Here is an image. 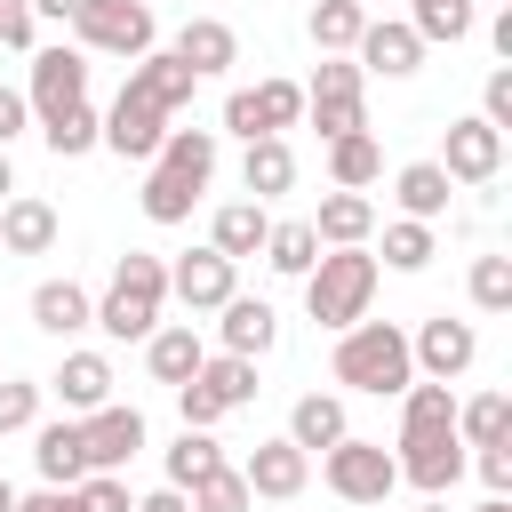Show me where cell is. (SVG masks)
<instances>
[{
	"mask_svg": "<svg viewBox=\"0 0 512 512\" xmlns=\"http://www.w3.org/2000/svg\"><path fill=\"white\" fill-rule=\"evenodd\" d=\"M40 392H56L64 416H88V408L112 400V360H104V352H64V368H56Z\"/></svg>",
	"mask_w": 512,
	"mask_h": 512,
	"instance_id": "22",
	"label": "cell"
},
{
	"mask_svg": "<svg viewBox=\"0 0 512 512\" xmlns=\"http://www.w3.org/2000/svg\"><path fill=\"white\" fill-rule=\"evenodd\" d=\"M72 496H80V512H136V496H128V480H120V472H88Z\"/></svg>",
	"mask_w": 512,
	"mask_h": 512,
	"instance_id": "42",
	"label": "cell"
},
{
	"mask_svg": "<svg viewBox=\"0 0 512 512\" xmlns=\"http://www.w3.org/2000/svg\"><path fill=\"white\" fill-rule=\"evenodd\" d=\"M304 224H312V240H320V248H368V232H376V200L336 184V192L320 200V216H304Z\"/></svg>",
	"mask_w": 512,
	"mask_h": 512,
	"instance_id": "20",
	"label": "cell"
},
{
	"mask_svg": "<svg viewBox=\"0 0 512 512\" xmlns=\"http://www.w3.org/2000/svg\"><path fill=\"white\" fill-rule=\"evenodd\" d=\"M320 480H328L344 504H384V496L400 488V464H392V448H384V440L344 432L336 448H320Z\"/></svg>",
	"mask_w": 512,
	"mask_h": 512,
	"instance_id": "7",
	"label": "cell"
},
{
	"mask_svg": "<svg viewBox=\"0 0 512 512\" xmlns=\"http://www.w3.org/2000/svg\"><path fill=\"white\" fill-rule=\"evenodd\" d=\"M32 328L64 344V336L96 328V296H88L80 280H40V288H32Z\"/></svg>",
	"mask_w": 512,
	"mask_h": 512,
	"instance_id": "21",
	"label": "cell"
},
{
	"mask_svg": "<svg viewBox=\"0 0 512 512\" xmlns=\"http://www.w3.org/2000/svg\"><path fill=\"white\" fill-rule=\"evenodd\" d=\"M368 304H376V256H368V248H328V256H312V272H304V312H312L320 328H352V320H368Z\"/></svg>",
	"mask_w": 512,
	"mask_h": 512,
	"instance_id": "5",
	"label": "cell"
},
{
	"mask_svg": "<svg viewBox=\"0 0 512 512\" xmlns=\"http://www.w3.org/2000/svg\"><path fill=\"white\" fill-rule=\"evenodd\" d=\"M360 64L352 56H320V72H312V88H304V120L320 128V144L328 136H352V128H368V104H360Z\"/></svg>",
	"mask_w": 512,
	"mask_h": 512,
	"instance_id": "9",
	"label": "cell"
},
{
	"mask_svg": "<svg viewBox=\"0 0 512 512\" xmlns=\"http://www.w3.org/2000/svg\"><path fill=\"white\" fill-rule=\"evenodd\" d=\"M72 8L80 0H32V16H48V24H72Z\"/></svg>",
	"mask_w": 512,
	"mask_h": 512,
	"instance_id": "49",
	"label": "cell"
},
{
	"mask_svg": "<svg viewBox=\"0 0 512 512\" xmlns=\"http://www.w3.org/2000/svg\"><path fill=\"white\" fill-rule=\"evenodd\" d=\"M408 24H416V40H424V48H432V40H448V48H456V40H472V0H416V16H408Z\"/></svg>",
	"mask_w": 512,
	"mask_h": 512,
	"instance_id": "38",
	"label": "cell"
},
{
	"mask_svg": "<svg viewBox=\"0 0 512 512\" xmlns=\"http://www.w3.org/2000/svg\"><path fill=\"white\" fill-rule=\"evenodd\" d=\"M440 168H448V184H496V168H504V128H488L480 112H472V120H448Z\"/></svg>",
	"mask_w": 512,
	"mask_h": 512,
	"instance_id": "16",
	"label": "cell"
},
{
	"mask_svg": "<svg viewBox=\"0 0 512 512\" xmlns=\"http://www.w3.org/2000/svg\"><path fill=\"white\" fill-rule=\"evenodd\" d=\"M152 168H168V176H184V184L208 192V176H216V128H168L160 152H152Z\"/></svg>",
	"mask_w": 512,
	"mask_h": 512,
	"instance_id": "28",
	"label": "cell"
},
{
	"mask_svg": "<svg viewBox=\"0 0 512 512\" xmlns=\"http://www.w3.org/2000/svg\"><path fill=\"white\" fill-rule=\"evenodd\" d=\"M80 448H88V472L136 464V448H144V408H120V400L88 408V416H80Z\"/></svg>",
	"mask_w": 512,
	"mask_h": 512,
	"instance_id": "14",
	"label": "cell"
},
{
	"mask_svg": "<svg viewBox=\"0 0 512 512\" xmlns=\"http://www.w3.org/2000/svg\"><path fill=\"white\" fill-rule=\"evenodd\" d=\"M80 96H88V48H32V80H24L32 120H48V112H64Z\"/></svg>",
	"mask_w": 512,
	"mask_h": 512,
	"instance_id": "12",
	"label": "cell"
},
{
	"mask_svg": "<svg viewBox=\"0 0 512 512\" xmlns=\"http://www.w3.org/2000/svg\"><path fill=\"white\" fill-rule=\"evenodd\" d=\"M344 432H352V416H344L336 392H304V400L288 408V440H296L304 456H312V448H336Z\"/></svg>",
	"mask_w": 512,
	"mask_h": 512,
	"instance_id": "30",
	"label": "cell"
},
{
	"mask_svg": "<svg viewBox=\"0 0 512 512\" xmlns=\"http://www.w3.org/2000/svg\"><path fill=\"white\" fill-rule=\"evenodd\" d=\"M336 384L376 392V400H400V392L416 384L408 328H392V320H352V328H336Z\"/></svg>",
	"mask_w": 512,
	"mask_h": 512,
	"instance_id": "4",
	"label": "cell"
},
{
	"mask_svg": "<svg viewBox=\"0 0 512 512\" xmlns=\"http://www.w3.org/2000/svg\"><path fill=\"white\" fill-rule=\"evenodd\" d=\"M448 168L440 160H408L400 176H392V200H400V216H416V224H432V216H448Z\"/></svg>",
	"mask_w": 512,
	"mask_h": 512,
	"instance_id": "29",
	"label": "cell"
},
{
	"mask_svg": "<svg viewBox=\"0 0 512 512\" xmlns=\"http://www.w3.org/2000/svg\"><path fill=\"white\" fill-rule=\"evenodd\" d=\"M304 120V88L296 80H256V88H232L224 96V128L248 144V136H280Z\"/></svg>",
	"mask_w": 512,
	"mask_h": 512,
	"instance_id": "10",
	"label": "cell"
},
{
	"mask_svg": "<svg viewBox=\"0 0 512 512\" xmlns=\"http://www.w3.org/2000/svg\"><path fill=\"white\" fill-rule=\"evenodd\" d=\"M184 496H192V512H248V504H256V496H248V480H240V464H216V472H200Z\"/></svg>",
	"mask_w": 512,
	"mask_h": 512,
	"instance_id": "39",
	"label": "cell"
},
{
	"mask_svg": "<svg viewBox=\"0 0 512 512\" xmlns=\"http://www.w3.org/2000/svg\"><path fill=\"white\" fill-rule=\"evenodd\" d=\"M0 512H16V488H8V480H0Z\"/></svg>",
	"mask_w": 512,
	"mask_h": 512,
	"instance_id": "51",
	"label": "cell"
},
{
	"mask_svg": "<svg viewBox=\"0 0 512 512\" xmlns=\"http://www.w3.org/2000/svg\"><path fill=\"white\" fill-rule=\"evenodd\" d=\"M72 40L96 48V56H128V64H136V56L160 40V24H152L144 0H80V8H72Z\"/></svg>",
	"mask_w": 512,
	"mask_h": 512,
	"instance_id": "8",
	"label": "cell"
},
{
	"mask_svg": "<svg viewBox=\"0 0 512 512\" xmlns=\"http://www.w3.org/2000/svg\"><path fill=\"white\" fill-rule=\"evenodd\" d=\"M480 120H488V128H512V64L488 72V88H480Z\"/></svg>",
	"mask_w": 512,
	"mask_h": 512,
	"instance_id": "43",
	"label": "cell"
},
{
	"mask_svg": "<svg viewBox=\"0 0 512 512\" xmlns=\"http://www.w3.org/2000/svg\"><path fill=\"white\" fill-rule=\"evenodd\" d=\"M408 8H416V0H408Z\"/></svg>",
	"mask_w": 512,
	"mask_h": 512,
	"instance_id": "56",
	"label": "cell"
},
{
	"mask_svg": "<svg viewBox=\"0 0 512 512\" xmlns=\"http://www.w3.org/2000/svg\"><path fill=\"white\" fill-rule=\"evenodd\" d=\"M472 464H480L488 496H512V440H496V448H472Z\"/></svg>",
	"mask_w": 512,
	"mask_h": 512,
	"instance_id": "44",
	"label": "cell"
},
{
	"mask_svg": "<svg viewBox=\"0 0 512 512\" xmlns=\"http://www.w3.org/2000/svg\"><path fill=\"white\" fill-rule=\"evenodd\" d=\"M192 64L176 56V48H144L136 64H128V88L112 96V112H104V144L120 152V160H152L160 152V136H168V120L192 104Z\"/></svg>",
	"mask_w": 512,
	"mask_h": 512,
	"instance_id": "1",
	"label": "cell"
},
{
	"mask_svg": "<svg viewBox=\"0 0 512 512\" xmlns=\"http://www.w3.org/2000/svg\"><path fill=\"white\" fill-rule=\"evenodd\" d=\"M200 360H208V344L192 336V320H160V328L144 336V368H152V384H184Z\"/></svg>",
	"mask_w": 512,
	"mask_h": 512,
	"instance_id": "25",
	"label": "cell"
},
{
	"mask_svg": "<svg viewBox=\"0 0 512 512\" xmlns=\"http://www.w3.org/2000/svg\"><path fill=\"white\" fill-rule=\"evenodd\" d=\"M480 512H512V496H488V504H480Z\"/></svg>",
	"mask_w": 512,
	"mask_h": 512,
	"instance_id": "52",
	"label": "cell"
},
{
	"mask_svg": "<svg viewBox=\"0 0 512 512\" xmlns=\"http://www.w3.org/2000/svg\"><path fill=\"white\" fill-rule=\"evenodd\" d=\"M360 8H376V0H360Z\"/></svg>",
	"mask_w": 512,
	"mask_h": 512,
	"instance_id": "55",
	"label": "cell"
},
{
	"mask_svg": "<svg viewBox=\"0 0 512 512\" xmlns=\"http://www.w3.org/2000/svg\"><path fill=\"white\" fill-rule=\"evenodd\" d=\"M328 176H336L344 192H368V184L384 176V144H376L368 128H352V136H328Z\"/></svg>",
	"mask_w": 512,
	"mask_h": 512,
	"instance_id": "32",
	"label": "cell"
},
{
	"mask_svg": "<svg viewBox=\"0 0 512 512\" xmlns=\"http://www.w3.org/2000/svg\"><path fill=\"white\" fill-rule=\"evenodd\" d=\"M424 512H448V496H424Z\"/></svg>",
	"mask_w": 512,
	"mask_h": 512,
	"instance_id": "53",
	"label": "cell"
},
{
	"mask_svg": "<svg viewBox=\"0 0 512 512\" xmlns=\"http://www.w3.org/2000/svg\"><path fill=\"white\" fill-rule=\"evenodd\" d=\"M360 24H368V8H360V0H312V16H304V32H312V48H320V56H352Z\"/></svg>",
	"mask_w": 512,
	"mask_h": 512,
	"instance_id": "33",
	"label": "cell"
},
{
	"mask_svg": "<svg viewBox=\"0 0 512 512\" xmlns=\"http://www.w3.org/2000/svg\"><path fill=\"white\" fill-rule=\"evenodd\" d=\"M160 312H168V264L144 256V248H128V256L112 264L104 296H96V328H104L112 344H144V336L160 328Z\"/></svg>",
	"mask_w": 512,
	"mask_h": 512,
	"instance_id": "3",
	"label": "cell"
},
{
	"mask_svg": "<svg viewBox=\"0 0 512 512\" xmlns=\"http://www.w3.org/2000/svg\"><path fill=\"white\" fill-rule=\"evenodd\" d=\"M472 304L512 312V256H472Z\"/></svg>",
	"mask_w": 512,
	"mask_h": 512,
	"instance_id": "40",
	"label": "cell"
},
{
	"mask_svg": "<svg viewBox=\"0 0 512 512\" xmlns=\"http://www.w3.org/2000/svg\"><path fill=\"white\" fill-rule=\"evenodd\" d=\"M8 192H16V176H8V152H0V200H8Z\"/></svg>",
	"mask_w": 512,
	"mask_h": 512,
	"instance_id": "50",
	"label": "cell"
},
{
	"mask_svg": "<svg viewBox=\"0 0 512 512\" xmlns=\"http://www.w3.org/2000/svg\"><path fill=\"white\" fill-rule=\"evenodd\" d=\"M352 64H360V72H384V80H408V72L424 64V40H416V24L368 16V24H360V40H352Z\"/></svg>",
	"mask_w": 512,
	"mask_h": 512,
	"instance_id": "17",
	"label": "cell"
},
{
	"mask_svg": "<svg viewBox=\"0 0 512 512\" xmlns=\"http://www.w3.org/2000/svg\"><path fill=\"white\" fill-rule=\"evenodd\" d=\"M40 136H48V152H56V160H80V152H96V144H104V112L80 96V104L48 112V120H40Z\"/></svg>",
	"mask_w": 512,
	"mask_h": 512,
	"instance_id": "31",
	"label": "cell"
},
{
	"mask_svg": "<svg viewBox=\"0 0 512 512\" xmlns=\"http://www.w3.org/2000/svg\"><path fill=\"white\" fill-rule=\"evenodd\" d=\"M440 256V240H432V224H416V216H400V224H384V264L392 272H424Z\"/></svg>",
	"mask_w": 512,
	"mask_h": 512,
	"instance_id": "37",
	"label": "cell"
},
{
	"mask_svg": "<svg viewBox=\"0 0 512 512\" xmlns=\"http://www.w3.org/2000/svg\"><path fill=\"white\" fill-rule=\"evenodd\" d=\"M392 464L416 496H448L464 480V440H456V400L448 384H408L400 392V440H392Z\"/></svg>",
	"mask_w": 512,
	"mask_h": 512,
	"instance_id": "2",
	"label": "cell"
},
{
	"mask_svg": "<svg viewBox=\"0 0 512 512\" xmlns=\"http://www.w3.org/2000/svg\"><path fill=\"white\" fill-rule=\"evenodd\" d=\"M24 128H32V104H24V88H0V152H8Z\"/></svg>",
	"mask_w": 512,
	"mask_h": 512,
	"instance_id": "46",
	"label": "cell"
},
{
	"mask_svg": "<svg viewBox=\"0 0 512 512\" xmlns=\"http://www.w3.org/2000/svg\"><path fill=\"white\" fill-rule=\"evenodd\" d=\"M176 56L192 64V80H216V72L240 64V32H232L224 16H192V24L176 32Z\"/></svg>",
	"mask_w": 512,
	"mask_h": 512,
	"instance_id": "24",
	"label": "cell"
},
{
	"mask_svg": "<svg viewBox=\"0 0 512 512\" xmlns=\"http://www.w3.org/2000/svg\"><path fill=\"white\" fill-rule=\"evenodd\" d=\"M240 480H248V496H264V504H288V496H304V480H312V456L280 432V440H256L248 456H240Z\"/></svg>",
	"mask_w": 512,
	"mask_h": 512,
	"instance_id": "15",
	"label": "cell"
},
{
	"mask_svg": "<svg viewBox=\"0 0 512 512\" xmlns=\"http://www.w3.org/2000/svg\"><path fill=\"white\" fill-rule=\"evenodd\" d=\"M40 384L32 376H0V432H24V424H40Z\"/></svg>",
	"mask_w": 512,
	"mask_h": 512,
	"instance_id": "41",
	"label": "cell"
},
{
	"mask_svg": "<svg viewBox=\"0 0 512 512\" xmlns=\"http://www.w3.org/2000/svg\"><path fill=\"white\" fill-rule=\"evenodd\" d=\"M32 0H0V48H32Z\"/></svg>",
	"mask_w": 512,
	"mask_h": 512,
	"instance_id": "45",
	"label": "cell"
},
{
	"mask_svg": "<svg viewBox=\"0 0 512 512\" xmlns=\"http://www.w3.org/2000/svg\"><path fill=\"white\" fill-rule=\"evenodd\" d=\"M496 8H512V0H496Z\"/></svg>",
	"mask_w": 512,
	"mask_h": 512,
	"instance_id": "54",
	"label": "cell"
},
{
	"mask_svg": "<svg viewBox=\"0 0 512 512\" xmlns=\"http://www.w3.org/2000/svg\"><path fill=\"white\" fill-rule=\"evenodd\" d=\"M312 256H320V240H312V224H304V216L264 232V264H272L280 280H304V272H312Z\"/></svg>",
	"mask_w": 512,
	"mask_h": 512,
	"instance_id": "35",
	"label": "cell"
},
{
	"mask_svg": "<svg viewBox=\"0 0 512 512\" xmlns=\"http://www.w3.org/2000/svg\"><path fill=\"white\" fill-rule=\"evenodd\" d=\"M32 464H40V488H80L88 480V448H80V416H56L32 432Z\"/></svg>",
	"mask_w": 512,
	"mask_h": 512,
	"instance_id": "19",
	"label": "cell"
},
{
	"mask_svg": "<svg viewBox=\"0 0 512 512\" xmlns=\"http://www.w3.org/2000/svg\"><path fill=\"white\" fill-rule=\"evenodd\" d=\"M16 512H80L72 488H40V496H16Z\"/></svg>",
	"mask_w": 512,
	"mask_h": 512,
	"instance_id": "47",
	"label": "cell"
},
{
	"mask_svg": "<svg viewBox=\"0 0 512 512\" xmlns=\"http://www.w3.org/2000/svg\"><path fill=\"white\" fill-rule=\"evenodd\" d=\"M216 464H224L216 432L184 424V432H176V448H168V488H192V480H200V472H216Z\"/></svg>",
	"mask_w": 512,
	"mask_h": 512,
	"instance_id": "36",
	"label": "cell"
},
{
	"mask_svg": "<svg viewBox=\"0 0 512 512\" xmlns=\"http://www.w3.org/2000/svg\"><path fill=\"white\" fill-rule=\"evenodd\" d=\"M216 312H224V320H216L224 352H240V360H264V352L280 344V312H272L264 296H224Z\"/></svg>",
	"mask_w": 512,
	"mask_h": 512,
	"instance_id": "18",
	"label": "cell"
},
{
	"mask_svg": "<svg viewBox=\"0 0 512 512\" xmlns=\"http://www.w3.org/2000/svg\"><path fill=\"white\" fill-rule=\"evenodd\" d=\"M168 296H176L184 312H216L224 296H240V264L216 256V248H184V256L168 264Z\"/></svg>",
	"mask_w": 512,
	"mask_h": 512,
	"instance_id": "13",
	"label": "cell"
},
{
	"mask_svg": "<svg viewBox=\"0 0 512 512\" xmlns=\"http://www.w3.org/2000/svg\"><path fill=\"white\" fill-rule=\"evenodd\" d=\"M264 232H272L264 200H224V208H216V224H208V248L240 264V256H264Z\"/></svg>",
	"mask_w": 512,
	"mask_h": 512,
	"instance_id": "27",
	"label": "cell"
},
{
	"mask_svg": "<svg viewBox=\"0 0 512 512\" xmlns=\"http://www.w3.org/2000/svg\"><path fill=\"white\" fill-rule=\"evenodd\" d=\"M136 512H192V496L184 488H152V496H136Z\"/></svg>",
	"mask_w": 512,
	"mask_h": 512,
	"instance_id": "48",
	"label": "cell"
},
{
	"mask_svg": "<svg viewBox=\"0 0 512 512\" xmlns=\"http://www.w3.org/2000/svg\"><path fill=\"white\" fill-rule=\"evenodd\" d=\"M456 440H464V448H496V440H512V400H504V392L464 400V408H456Z\"/></svg>",
	"mask_w": 512,
	"mask_h": 512,
	"instance_id": "34",
	"label": "cell"
},
{
	"mask_svg": "<svg viewBox=\"0 0 512 512\" xmlns=\"http://www.w3.org/2000/svg\"><path fill=\"white\" fill-rule=\"evenodd\" d=\"M56 208L40 200V192H16V200H0V248L8 256H48L56 248Z\"/></svg>",
	"mask_w": 512,
	"mask_h": 512,
	"instance_id": "23",
	"label": "cell"
},
{
	"mask_svg": "<svg viewBox=\"0 0 512 512\" xmlns=\"http://www.w3.org/2000/svg\"><path fill=\"white\" fill-rule=\"evenodd\" d=\"M256 400V360H240V352H208L184 384H176V408H184V424H200V432H216L232 408H248Z\"/></svg>",
	"mask_w": 512,
	"mask_h": 512,
	"instance_id": "6",
	"label": "cell"
},
{
	"mask_svg": "<svg viewBox=\"0 0 512 512\" xmlns=\"http://www.w3.org/2000/svg\"><path fill=\"white\" fill-rule=\"evenodd\" d=\"M240 184H248V200H280V192L296 184V152H288V136H248V152H240Z\"/></svg>",
	"mask_w": 512,
	"mask_h": 512,
	"instance_id": "26",
	"label": "cell"
},
{
	"mask_svg": "<svg viewBox=\"0 0 512 512\" xmlns=\"http://www.w3.org/2000/svg\"><path fill=\"white\" fill-rule=\"evenodd\" d=\"M408 360H416V376H432V384H456V376L480 360V336H472V320H448V312H432V320L408 336Z\"/></svg>",
	"mask_w": 512,
	"mask_h": 512,
	"instance_id": "11",
	"label": "cell"
}]
</instances>
